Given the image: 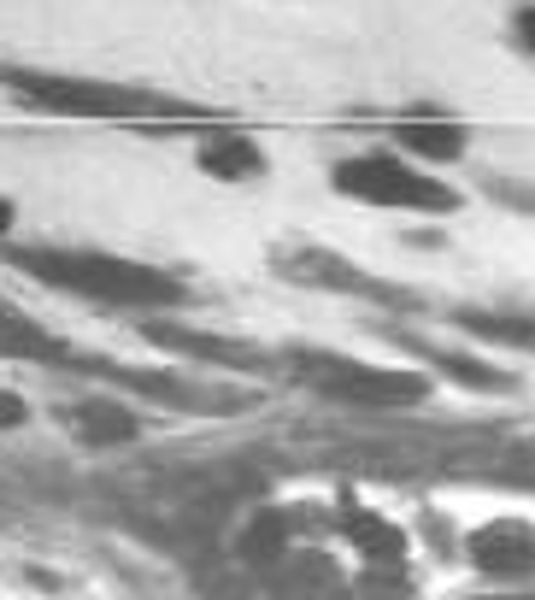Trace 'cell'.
<instances>
[{
  "mask_svg": "<svg viewBox=\"0 0 535 600\" xmlns=\"http://www.w3.org/2000/svg\"><path fill=\"white\" fill-rule=\"evenodd\" d=\"M12 225H19V207H12V200H7V195H0V236H7Z\"/></svg>",
  "mask_w": 535,
  "mask_h": 600,
  "instance_id": "obj_16",
  "label": "cell"
},
{
  "mask_svg": "<svg viewBox=\"0 0 535 600\" xmlns=\"http://www.w3.org/2000/svg\"><path fill=\"white\" fill-rule=\"evenodd\" d=\"M142 336H148V341H160V348H171V353L212 359V366H236V371H271V359H265V353L236 348V341H223V336H195V330H183V324H142Z\"/></svg>",
  "mask_w": 535,
  "mask_h": 600,
  "instance_id": "obj_7",
  "label": "cell"
},
{
  "mask_svg": "<svg viewBox=\"0 0 535 600\" xmlns=\"http://www.w3.org/2000/svg\"><path fill=\"white\" fill-rule=\"evenodd\" d=\"M0 89L24 112H47V118H107V124H142V130L218 124L212 107H195V100H177V95L124 89V83H95V77L24 72V65H0Z\"/></svg>",
  "mask_w": 535,
  "mask_h": 600,
  "instance_id": "obj_2",
  "label": "cell"
},
{
  "mask_svg": "<svg viewBox=\"0 0 535 600\" xmlns=\"http://www.w3.org/2000/svg\"><path fill=\"white\" fill-rule=\"evenodd\" d=\"M277 366L295 377V383L330 394V401H348V406H412L429 394V377L424 371H383V366H359V359H336V353H283Z\"/></svg>",
  "mask_w": 535,
  "mask_h": 600,
  "instance_id": "obj_3",
  "label": "cell"
},
{
  "mask_svg": "<svg viewBox=\"0 0 535 600\" xmlns=\"http://www.w3.org/2000/svg\"><path fill=\"white\" fill-rule=\"evenodd\" d=\"M7 260L30 271L36 283L59 288V295L124 306V313H165V306L195 301L183 277H171L160 265H142V260H118L107 248H7Z\"/></svg>",
  "mask_w": 535,
  "mask_h": 600,
  "instance_id": "obj_1",
  "label": "cell"
},
{
  "mask_svg": "<svg viewBox=\"0 0 535 600\" xmlns=\"http://www.w3.org/2000/svg\"><path fill=\"white\" fill-rule=\"evenodd\" d=\"M277 277L301 283V288H324V295H359V301H383V306H406V295L371 271H359L353 260H341L336 248H277Z\"/></svg>",
  "mask_w": 535,
  "mask_h": 600,
  "instance_id": "obj_5",
  "label": "cell"
},
{
  "mask_svg": "<svg viewBox=\"0 0 535 600\" xmlns=\"http://www.w3.org/2000/svg\"><path fill=\"white\" fill-rule=\"evenodd\" d=\"M412 353H424L441 377H454V383H465V389H482V394L512 389L506 371H500V366H482V359H471V353H447V348H429V341H412Z\"/></svg>",
  "mask_w": 535,
  "mask_h": 600,
  "instance_id": "obj_11",
  "label": "cell"
},
{
  "mask_svg": "<svg viewBox=\"0 0 535 600\" xmlns=\"http://www.w3.org/2000/svg\"><path fill=\"white\" fill-rule=\"evenodd\" d=\"M65 424H72L77 441H89V448H118V441H135V436H142V418L124 413L118 401H107V394H89V401H77L72 413H65Z\"/></svg>",
  "mask_w": 535,
  "mask_h": 600,
  "instance_id": "obj_8",
  "label": "cell"
},
{
  "mask_svg": "<svg viewBox=\"0 0 535 600\" xmlns=\"http://www.w3.org/2000/svg\"><path fill=\"white\" fill-rule=\"evenodd\" d=\"M200 171L206 177H223V183H248L265 171V148L253 142V135H241V130H218V135H206L200 142Z\"/></svg>",
  "mask_w": 535,
  "mask_h": 600,
  "instance_id": "obj_9",
  "label": "cell"
},
{
  "mask_svg": "<svg viewBox=\"0 0 535 600\" xmlns=\"http://www.w3.org/2000/svg\"><path fill=\"white\" fill-rule=\"evenodd\" d=\"M459 330L489 336V341H512V348H535V318H512V313H454Z\"/></svg>",
  "mask_w": 535,
  "mask_h": 600,
  "instance_id": "obj_13",
  "label": "cell"
},
{
  "mask_svg": "<svg viewBox=\"0 0 535 600\" xmlns=\"http://www.w3.org/2000/svg\"><path fill=\"white\" fill-rule=\"evenodd\" d=\"M24 424H30V401L24 394H12V389H0V436L24 430Z\"/></svg>",
  "mask_w": 535,
  "mask_h": 600,
  "instance_id": "obj_14",
  "label": "cell"
},
{
  "mask_svg": "<svg viewBox=\"0 0 535 600\" xmlns=\"http://www.w3.org/2000/svg\"><path fill=\"white\" fill-rule=\"evenodd\" d=\"M0 359H30V366H77L83 353H72L54 330H42L36 318L0 306Z\"/></svg>",
  "mask_w": 535,
  "mask_h": 600,
  "instance_id": "obj_6",
  "label": "cell"
},
{
  "mask_svg": "<svg viewBox=\"0 0 535 600\" xmlns=\"http://www.w3.org/2000/svg\"><path fill=\"white\" fill-rule=\"evenodd\" d=\"M471 559L489 577H506V571H524L529 565V542L517 536L512 524H494V530H482V536H471Z\"/></svg>",
  "mask_w": 535,
  "mask_h": 600,
  "instance_id": "obj_12",
  "label": "cell"
},
{
  "mask_svg": "<svg viewBox=\"0 0 535 600\" xmlns=\"http://www.w3.org/2000/svg\"><path fill=\"white\" fill-rule=\"evenodd\" d=\"M512 36H517V47H524V54H535V7H524V12H517Z\"/></svg>",
  "mask_w": 535,
  "mask_h": 600,
  "instance_id": "obj_15",
  "label": "cell"
},
{
  "mask_svg": "<svg viewBox=\"0 0 535 600\" xmlns=\"http://www.w3.org/2000/svg\"><path fill=\"white\" fill-rule=\"evenodd\" d=\"M394 142L406 153H418V160H459L471 135H465V124H454V118H441V112H412L394 124Z\"/></svg>",
  "mask_w": 535,
  "mask_h": 600,
  "instance_id": "obj_10",
  "label": "cell"
},
{
  "mask_svg": "<svg viewBox=\"0 0 535 600\" xmlns=\"http://www.w3.org/2000/svg\"><path fill=\"white\" fill-rule=\"evenodd\" d=\"M330 183L348 200H365V207H406V212H454L459 195L424 171H412L394 153H353L330 171Z\"/></svg>",
  "mask_w": 535,
  "mask_h": 600,
  "instance_id": "obj_4",
  "label": "cell"
}]
</instances>
